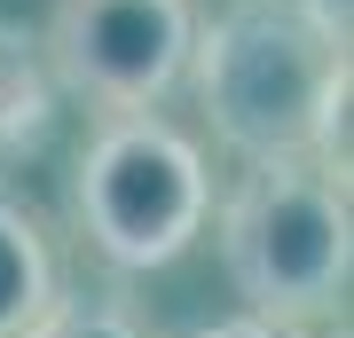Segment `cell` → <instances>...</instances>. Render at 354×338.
I'll return each instance as SVG.
<instances>
[{"mask_svg": "<svg viewBox=\"0 0 354 338\" xmlns=\"http://www.w3.org/2000/svg\"><path fill=\"white\" fill-rule=\"evenodd\" d=\"M181 79L228 158H315L346 181V48L291 0H228L213 24H197Z\"/></svg>", "mask_w": 354, "mask_h": 338, "instance_id": "6da1fadb", "label": "cell"}, {"mask_svg": "<svg viewBox=\"0 0 354 338\" xmlns=\"http://www.w3.org/2000/svg\"><path fill=\"white\" fill-rule=\"evenodd\" d=\"M221 267L236 283L244 314L315 330L346 307L354 276V213L346 181L315 158H268L244 165L221 197Z\"/></svg>", "mask_w": 354, "mask_h": 338, "instance_id": "7a4b0ae2", "label": "cell"}, {"mask_svg": "<svg viewBox=\"0 0 354 338\" xmlns=\"http://www.w3.org/2000/svg\"><path fill=\"white\" fill-rule=\"evenodd\" d=\"M213 220V173L205 150L158 111L102 118L71 165V228L118 276L174 267Z\"/></svg>", "mask_w": 354, "mask_h": 338, "instance_id": "3957f363", "label": "cell"}, {"mask_svg": "<svg viewBox=\"0 0 354 338\" xmlns=\"http://www.w3.org/2000/svg\"><path fill=\"white\" fill-rule=\"evenodd\" d=\"M197 24V0H55L39 63L64 95H79L102 118L158 111L189 71Z\"/></svg>", "mask_w": 354, "mask_h": 338, "instance_id": "277c9868", "label": "cell"}, {"mask_svg": "<svg viewBox=\"0 0 354 338\" xmlns=\"http://www.w3.org/2000/svg\"><path fill=\"white\" fill-rule=\"evenodd\" d=\"M55 252H48V228H39L16 197H0V338H24L55 299Z\"/></svg>", "mask_w": 354, "mask_h": 338, "instance_id": "5b68a950", "label": "cell"}, {"mask_svg": "<svg viewBox=\"0 0 354 338\" xmlns=\"http://www.w3.org/2000/svg\"><path fill=\"white\" fill-rule=\"evenodd\" d=\"M48 63H32L16 39H0V150H24L48 134Z\"/></svg>", "mask_w": 354, "mask_h": 338, "instance_id": "8992f818", "label": "cell"}, {"mask_svg": "<svg viewBox=\"0 0 354 338\" xmlns=\"http://www.w3.org/2000/svg\"><path fill=\"white\" fill-rule=\"evenodd\" d=\"M24 338H150V323L127 299H111V291H55L48 314Z\"/></svg>", "mask_w": 354, "mask_h": 338, "instance_id": "52a82bcc", "label": "cell"}, {"mask_svg": "<svg viewBox=\"0 0 354 338\" xmlns=\"http://www.w3.org/2000/svg\"><path fill=\"white\" fill-rule=\"evenodd\" d=\"M189 338H315V330H291V323H268V314H221Z\"/></svg>", "mask_w": 354, "mask_h": 338, "instance_id": "ba28073f", "label": "cell"}, {"mask_svg": "<svg viewBox=\"0 0 354 338\" xmlns=\"http://www.w3.org/2000/svg\"><path fill=\"white\" fill-rule=\"evenodd\" d=\"M291 8H299L323 39H339V48H346V32H354V0H291Z\"/></svg>", "mask_w": 354, "mask_h": 338, "instance_id": "9c48e42d", "label": "cell"}]
</instances>
